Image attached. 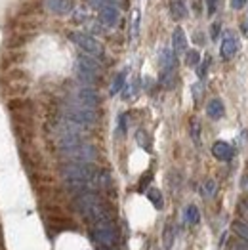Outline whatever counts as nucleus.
I'll list each match as a JSON object with an SVG mask.
<instances>
[{"mask_svg":"<svg viewBox=\"0 0 248 250\" xmlns=\"http://www.w3.org/2000/svg\"><path fill=\"white\" fill-rule=\"evenodd\" d=\"M92 239H94L100 247L111 249V247L117 245V229L111 226V222H109V224H102V226H96L94 231H92Z\"/></svg>","mask_w":248,"mask_h":250,"instance_id":"7","label":"nucleus"},{"mask_svg":"<svg viewBox=\"0 0 248 250\" xmlns=\"http://www.w3.org/2000/svg\"><path fill=\"white\" fill-rule=\"evenodd\" d=\"M208 65H210V60H207V62H203L201 65H199V77H201V79H205V77H207Z\"/></svg>","mask_w":248,"mask_h":250,"instance_id":"29","label":"nucleus"},{"mask_svg":"<svg viewBox=\"0 0 248 250\" xmlns=\"http://www.w3.org/2000/svg\"><path fill=\"white\" fill-rule=\"evenodd\" d=\"M119 8H115V6H102L100 8V21L103 23L105 27H115L117 23H119Z\"/></svg>","mask_w":248,"mask_h":250,"instance_id":"11","label":"nucleus"},{"mask_svg":"<svg viewBox=\"0 0 248 250\" xmlns=\"http://www.w3.org/2000/svg\"><path fill=\"white\" fill-rule=\"evenodd\" d=\"M73 102L84 105V107H90V109H96L98 104H100V94H98L94 88L84 86V88H79V90L75 92V100H73Z\"/></svg>","mask_w":248,"mask_h":250,"instance_id":"8","label":"nucleus"},{"mask_svg":"<svg viewBox=\"0 0 248 250\" xmlns=\"http://www.w3.org/2000/svg\"><path fill=\"white\" fill-rule=\"evenodd\" d=\"M201 94H203V86H201V83L193 84V98H195V102L201 100Z\"/></svg>","mask_w":248,"mask_h":250,"instance_id":"28","label":"nucleus"},{"mask_svg":"<svg viewBox=\"0 0 248 250\" xmlns=\"http://www.w3.org/2000/svg\"><path fill=\"white\" fill-rule=\"evenodd\" d=\"M138 25H140V14L136 12V16H134V25H132V33H134V35H138Z\"/></svg>","mask_w":248,"mask_h":250,"instance_id":"33","label":"nucleus"},{"mask_svg":"<svg viewBox=\"0 0 248 250\" xmlns=\"http://www.w3.org/2000/svg\"><path fill=\"white\" fill-rule=\"evenodd\" d=\"M187 6L184 0H170V16L174 18L176 21L186 20L187 18Z\"/></svg>","mask_w":248,"mask_h":250,"instance_id":"15","label":"nucleus"},{"mask_svg":"<svg viewBox=\"0 0 248 250\" xmlns=\"http://www.w3.org/2000/svg\"><path fill=\"white\" fill-rule=\"evenodd\" d=\"M103 250H113V249H103Z\"/></svg>","mask_w":248,"mask_h":250,"instance_id":"36","label":"nucleus"},{"mask_svg":"<svg viewBox=\"0 0 248 250\" xmlns=\"http://www.w3.org/2000/svg\"><path fill=\"white\" fill-rule=\"evenodd\" d=\"M245 4H247V0H231V6H233V10H241Z\"/></svg>","mask_w":248,"mask_h":250,"instance_id":"32","label":"nucleus"},{"mask_svg":"<svg viewBox=\"0 0 248 250\" xmlns=\"http://www.w3.org/2000/svg\"><path fill=\"white\" fill-rule=\"evenodd\" d=\"M75 208L81 212L83 218H86L94 226L109 224V220H111L107 207L102 203V199L98 195H94V193H81L75 199Z\"/></svg>","mask_w":248,"mask_h":250,"instance_id":"1","label":"nucleus"},{"mask_svg":"<svg viewBox=\"0 0 248 250\" xmlns=\"http://www.w3.org/2000/svg\"><path fill=\"white\" fill-rule=\"evenodd\" d=\"M220 4H222V0H207L208 16H214V14L218 12V8H220Z\"/></svg>","mask_w":248,"mask_h":250,"instance_id":"25","label":"nucleus"},{"mask_svg":"<svg viewBox=\"0 0 248 250\" xmlns=\"http://www.w3.org/2000/svg\"><path fill=\"white\" fill-rule=\"evenodd\" d=\"M92 4H94V6H100V8H102V6H105V4H107V6H115V8H128V0H92Z\"/></svg>","mask_w":248,"mask_h":250,"instance_id":"20","label":"nucleus"},{"mask_svg":"<svg viewBox=\"0 0 248 250\" xmlns=\"http://www.w3.org/2000/svg\"><path fill=\"white\" fill-rule=\"evenodd\" d=\"M63 115L67 121L75 123V125H81V126H92L98 123V113L96 109H90V107H84L81 104H67L63 107Z\"/></svg>","mask_w":248,"mask_h":250,"instance_id":"3","label":"nucleus"},{"mask_svg":"<svg viewBox=\"0 0 248 250\" xmlns=\"http://www.w3.org/2000/svg\"><path fill=\"white\" fill-rule=\"evenodd\" d=\"M237 50H239V42L235 39V35H233V33H227V35L224 37V41H222V48H220L222 58H224V60H231V58L237 54Z\"/></svg>","mask_w":248,"mask_h":250,"instance_id":"10","label":"nucleus"},{"mask_svg":"<svg viewBox=\"0 0 248 250\" xmlns=\"http://www.w3.org/2000/svg\"><path fill=\"white\" fill-rule=\"evenodd\" d=\"M69 39H71L73 44H77L83 52H86L88 56L98 58V56L103 54V46L96 41L92 35H88V33H83V31H71V33H69Z\"/></svg>","mask_w":248,"mask_h":250,"instance_id":"6","label":"nucleus"},{"mask_svg":"<svg viewBox=\"0 0 248 250\" xmlns=\"http://www.w3.org/2000/svg\"><path fill=\"white\" fill-rule=\"evenodd\" d=\"M172 48H174V54H176V56L184 54L187 50V39L182 27H178V29L174 31V35H172Z\"/></svg>","mask_w":248,"mask_h":250,"instance_id":"14","label":"nucleus"},{"mask_svg":"<svg viewBox=\"0 0 248 250\" xmlns=\"http://www.w3.org/2000/svg\"><path fill=\"white\" fill-rule=\"evenodd\" d=\"M231 250H248V245H245V243H235L231 247Z\"/></svg>","mask_w":248,"mask_h":250,"instance_id":"34","label":"nucleus"},{"mask_svg":"<svg viewBox=\"0 0 248 250\" xmlns=\"http://www.w3.org/2000/svg\"><path fill=\"white\" fill-rule=\"evenodd\" d=\"M186 63L189 67H197V65L201 63V54H199L197 50H189L186 56Z\"/></svg>","mask_w":248,"mask_h":250,"instance_id":"21","label":"nucleus"},{"mask_svg":"<svg viewBox=\"0 0 248 250\" xmlns=\"http://www.w3.org/2000/svg\"><path fill=\"white\" fill-rule=\"evenodd\" d=\"M186 220H187V224H191V226H197V224L201 222V214H199V208H197L195 205H189V207H187Z\"/></svg>","mask_w":248,"mask_h":250,"instance_id":"17","label":"nucleus"},{"mask_svg":"<svg viewBox=\"0 0 248 250\" xmlns=\"http://www.w3.org/2000/svg\"><path fill=\"white\" fill-rule=\"evenodd\" d=\"M216 189H218L216 182H214V180H207V182H205V186H203V195H205L207 199H210V197H214V195H216Z\"/></svg>","mask_w":248,"mask_h":250,"instance_id":"23","label":"nucleus"},{"mask_svg":"<svg viewBox=\"0 0 248 250\" xmlns=\"http://www.w3.org/2000/svg\"><path fill=\"white\" fill-rule=\"evenodd\" d=\"M119 130H121V134L126 132V115H121V117H119Z\"/></svg>","mask_w":248,"mask_h":250,"instance_id":"30","label":"nucleus"},{"mask_svg":"<svg viewBox=\"0 0 248 250\" xmlns=\"http://www.w3.org/2000/svg\"><path fill=\"white\" fill-rule=\"evenodd\" d=\"M124 83H126V71H121V73L115 77L113 84H111V94H113V96L119 94V92L124 88Z\"/></svg>","mask_w":248,"mask_h":250,"instance_id":"18","label":"nucleus"},{"mask_svg":"<svg viewBox=\"0 0 248 250\" xmlns=\"http://www.w3.org/2000/svg\"><path fill=\"white\" fill-rule=\"evenodd\" d=\"M233 228H235V231L239 233V237H243L245 241H248V226L247 224H243V222H235Z\"/></svg>","mask_w":248,"mask_h":250,"instance_id":"24","label":"nucleus"},{"mask_svg":"<svg viewBox=\"0 0 248 250\" xmlns=\"http://www.w3.org/2000/svg\"><path fill=\"white\" fill-rule=\"evenodd\" d=\"M245 186H247V188H248V180H247V182H245Z\"/></svg>","mask_w":248,"mask_h":250,"instance_id":"35","label":"nucleus"},{"mask_svg":"<svg viewBox=\"0 0 248 250\" xmlns=\"http://www.w3.org/2000/svg\"><path fill=\"white\" fill-rule=\"evenodd\" d=\"M62 176L65 182H81L88 186L96 178V168L90 163H67L62 167Z\"/></svg>","mask_w":248,"mask_h":250,"instance_id":"2","label":"nucleus"},{"mask_svg":"<svg viewBox=\"0 0 248 250\" xmlns=\"http://www.w3.org/2000/svg\"><path fill=\"white\" fill-rule=\"evenodd\" d=\"M100 71H102V65L98 63V60H94V56H81L79 58V62H77L79 81H83L86 84H94Z\"/></svg>","mask_w":248,"mask_h":250,"instance_id":"5","label":"nucleus"},{"mask_svg":"<svg viewBox=\"0 0 248 250\" xmlns=\"http://www.w3.org/2000/svg\"><path fill=\"white\" fill-rule=\"evenodd\" d=\"M44 8L50 14L56 16H67L75 10V2L73 0H44Z\"/></svg>","mask_w":248,"mask_h":250,"instance_id":"9","label":"nucleus"},{"mask_svg":"<svg viewBox=\"0 0 248 250\" xmlns=\"http://www.w3.org/2000/svg\"><path fill=\"white\" fill-rule=\"evenodd\" d=\"M220 31H222V23H220V21L212 23V27H210V39L216 41V39L220 37Z\"/></svg>","mask_w":248,"mask_h":250,"instance_id":"26","label":"nucleus"},{"mask_svg":"<svg viewBox=\"0 0 248 250\" xmlns=\"http://www.w3.org/2000/svg\"><path fill=\"white\" fill-rule=\"evenodd\" d=\"M224 104L220 102V100H210L207 105V115L212 119V121H218V119H222L224 117Z\"/></svg>","mask_w":248,"mask_h":250,"instance_id":"16","label":"nucleus"},{"mask_svg":"<svg viewBox=\"0 0 248 250\" xmlns=\"http://www.w3.org/2000/svg\"><path fill=\"white\" fill-rule=\"evenodd\" d=\"M191 134H193L195 144L199 146V144H201V140H199V123H197V121H193V123H191Z\"/></svg>","mask_w":248,"mask_h":250,"instance_id":"27","label":"nucleus"},{"mask_svg":"<svg viewBox=\"0 0 248 250\" xmlns=\"http://www.w3.org/2000/svg\"><path fill=\"white\" fill-rule=\"evenodd\" d=\"M159 62H161V67H163V75L166 73H174V69H176V54L172 52V50H168L165 48L163 52H161V56H159Z\"/></svg>","mask_w":248,"mask_h":250,"instance_id":"13","label":"nucleus"},{"mask_svg":"<svg viewBox=\"0 0 248 250\" xmlns=\"http://www.w3.org/2000/svg\"><path fill=\"white\" fill-rule=\"evenodd\" d=\"M147 199L155 205V208H163V195H161V191L155 188H151L147 191Z\"/></svg>","mask_w":248,"mask_h":250,"instance_id":"19","label":"nucleus"},{"mask_svg":"<svg viewBox=\"0 0 248 250\" xmlns=\"http://www.w3.org/2000/svg\"><path fill=\"white\" fill-rule=\"evenodd\" d=\"M212 155H214L218 161L227 163V161H231V159H233L235 151H233V147L229 146L227 142H216V144L212 146Z\"/></svg>","mask_w":248,"mask_h":250,"instance_id":"12","label":"nucleus"},{"mask_svg":"<svg viewBox=\"0 0 248 250\" xmlns=\"http://www.w3.org/2000/svg\"><path fill=\"white\" fill-rule=\"evenodd\" d=\"M163 241H165V249H172V243H174V228L172 226H166L165 233H163Z\"/></svg>","mask_w":248,"mask_h":250,"instance_id":"22","label":"nucleus"},{"mask_svg":"<svg viewBox=\"0 0 248 250\" xmlns=\"http://www.w3.org/2000/svg\"><path fill=\"white\" fill-rule=\"evenodd\" d=\"M62 155L65 159H69L71 163H94L98 159V151L96 147L90 146V144H77V146L65 147V149H60Z\"/></svg>","mask_w":248,"mask_h":250,"instance_id":"4","label":"nucleus"},{"mask_svg":"<svg viewBox=\"0 0 248 250\" xmlns=\"http://www.w3.org/2000/svg\"><path fill=\"white\" fill-rule=\"evenodd\" d=\"M147 134H144V132H138V142H140V146L142 147H149V144H147V138H145Z\"/></svg>","mask_w":248,"mask_h":250,"instance_id":"31","label":"nucleus"}]
</instances>
